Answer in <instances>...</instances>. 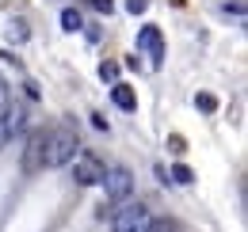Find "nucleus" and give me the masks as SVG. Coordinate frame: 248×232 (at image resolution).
Segmentation results:
<instances>
[{
  "mask_svg": "<svg viewBox=\"0 0 248 232\" xmlns=\"http://www.w3.org/2000/svg\"><path fill=\"white\" fill-rule=\"evenodd\" d=\"M12 99H8V84H4V76H0V107H8Z\"/></svg>",
  "mask_w": 248,
  "mask_h": 232,
  "instance_id": "nucleus-18",
  "label": "nucleus"
},
{
  "mask_svg": "<svg viewBox=\"0 0 248 232\" xmlns=\"http://www.w3.org/2000/svg\"><path fill=\"white\" fill-rule=\"evenodd\" d=\"M149 221H153L149 205L123 202L115 213H111V232H149Z\"/></svg>",
  "mask_w": 248,
  "mask_h": 232,
  "instance_id": "nucleus-2",
  "label": "nucleus"
},
{
  "mask_svg": "<svg viewBox=\"0 0 248 232\" xmlns=\"http://www.w3.org/2000/svg\"><path fill=\"white\" fill-rule=\"evenodd\" d=\"M103 175H107V164L95 152H77L73 156V183L77 187H99Z\"/></svg>",
  "mask_w": 248,
  "mask_h": 232,
  "instance_id": "nucleus-3",
  "label": "nucleus"
},
{
  "mask_svg": "<svg viewBox=\"0 0 248 232\" xmlns=\"http://www.w3.org/2000/svg\"><path fill=\"white\" fill-rule=\"evenodd\" d=\"M23 172L34 175V172H46V130H34L23 145Z\"/></svg>",
  "mask_w": 248,
  "mask_h": 232,
  "instance_id": "nucleus-6",
  "label": "nucleus"
},
{
  "mask_svg": "<svg viewBox=\"0 0 248 232\" xmlns=\"http://www.w3.org/2000/svg\"><path fill=\"white\" fill-rule=\"evenodd\" d=\"M8 38H12V42H27V23H23V19H12V23H8Z\"/></svg>",
  "mask_w": 248,
  "mask_h": 232,
  "instance_id": "nucleus-10",
  "label": "nucleus"
},
{
  "mask_svg": "<svg viewBox=\"0 0 248 232\" xmlns=\"http://www.w3.org/2000/svg\"><path fill=\"white\" fill-rule=\"evenodd\" d=\"M62 27L73 30V34H77V30H84V15H80L77 8H65V12H62Z\"/></svg>",
  "mask_w": 248,
  "mask_h": 232,
  "instance_id": "nucleus-9",
  "label": "nucleus"
},
{
  "mask_svg": "<svg viewBox=\"0 0 248 232\" xmlns=\"http://www.w3.org/2000/svg\"><path fill=\"white\" fill-rule=\"evenodd\" d=\"M225 12H233V15L241 19V15H245V0H229V4H225Z\"/></svg>",
  "mask_w": 248,
  "mask_h": 232,
  "instance_id": "nucleus-17",
  "label": "nucleus"
},
{
  "mask_svg": "<svg viewBox=\"0 0 248 232\" xmlns=\"http://www.w3.org/2000/svg\"><path fill=\"white\" fill-rule=\"evenodd\" d=\"M23 130H27V111L23 107H16V103L0 107V148H8Z\"/></svg>",
  "mask_w": 248,
  "mask_h": 232,
  "instance_id": "nucleus-5",
  "label": "nucleus"
},
{
  "mask_svg": "<svg viewBox=\"0 0 248 232\" xmlns=\"http://www.w3.org/2000/svg\"><path fill=\"white\" fill-rule=\"evenodd\" d=\"M103 194H107V202H126L130 198V190H134V175H130V168H123V164H115V168H107V175H103Z\"/></svg>",
  "mask_w": 248,
  "mask_h": 232,
  "instance_id": "nucleus-4",
  "label": "nucleus"
},
{
  "mask_svg": "<svg viewBox=\"0 0 248 232\" xmlns=\"http://www.w3.org/2000/svg\"><path fill=\"white\" fill-rule=\"evenodd\" d=\"M80 152V141L69 126H54L46 130V168H65L73 164V156Z\"/></svg>",
  "mask_w": 248,
  "mask_h": 232,
  "instance_id": "nucleus-1",
  "label": "nucleus"
},
{
  "mask_svg": "<svg viewBox=\"0 0 248 232\" xmlns=\"http://www.w3.org/2000/svg\"><path fill=\"white\" fill-rule=\"evenodd\" d=\"M145 8H149V0H126V12H130V15H141Z\"/></svg>",
  "mask_w": 248,
  "mask_h": 232,
  "instance_id": "nucleus-14",
  "label": "nucleus"
},
{
  "mask_svg": "<svg viewBox=\"0 0 248 232\" xmlns=\"http://www.w3.org/2000/svg\"><path fill=\"white\" fill-rule=\"evenodd\" d=\"M149 232H176V221H172V217H153V221H149Z\"/></svg>",
  "mask_w": 248,
  "mask_h": 232,
  "instance_id": "nucleus-11",
  "label": "nucleus"
},
{
  "mask_svg": "<svg viewBox=\"0 0 248 232\" xmlns=\"http://www.w3.org/2000/svg\"><path fill=\"white\" fill-rule=\"evenodd\" d=\"M172 179H176V183H191V179H195V175H191V168H187V164H176V168H172Z\"/></svg>",
  "mask_w": 248,
  "mask_h": 232,
  "instance_id": "nucleus-13",
  "label": "nucleus"
},
{
  "mask_svg": "<svg viewBox=\"0 0 248 232\" xmlns=\"http://www.w3.org/2000/svg\"><path fill=\"white\" fill-rule=\"evenodd\" d=\"M95 12H103V15H111V8H115V0H88Z\"/></svg>",
  "mask_w": 248,
  "mask_h": 232,
  "instance_id": "nucleus-16",
  "label": "nucleus"
},
{
  "mask_svg": "<svg viewBox=\"0 0 248 232\" xmlns=\"http://www.w3.org/2000/svg\"><path fill=\"white\" fill-rule=\"evenodd\" d=\"M111 103L119 111H134L138 107V95H134V87H126V84H111Z\"/></svg>",
  "mask_w": 248,
  "mask_h": 232,
  "instance_id": "nucleus-8",
  "label": "nucleus"
},
{
  "mask_svg": "<svg viewBox=\"0 0 248 232\" xmlns=\"http://www.w3.org/2000/svg\"><path fill=\"white\" fill-rule=\"evenodd\" d=\"M99 76L115 84V80H119V65H115V61H103V65H99Z\"/></svg>",
  "mask_w": 248,
  "mask_h": 232,
  "instance_id": "nucleus-12",
  "label": "nucleus"
},
{
  "mask_svg": "<svg viewBox=\"0 0 248 232\" xmlns=\"http://www.w3.org/2000/svg\"><path fill=\"white\" fill-rule=\"evenodd\" d=\"M195 103H199L202 111H217V99H214V95H195Z\"/></svg>",
  "mask_w": 248,
  "mask_h": 232,
  "instance_id": "nucleus-15",
  "label": "nucleus"
},
{
  "mask_svg": "<svg viewBox=\"0 0 248 232\" xmlns=\"http://www.w3.org/2000/svg\"><path fill=\"white\" fill-rule=\"evenodd\" d=\"M138 50H145L149 61H153V69L164 61V38H160V27H141L138 30Z\"/></svg>",
  "mask_w": 248,
  "mask_h": 232,
  "instance_id": "nucleus-7",
  "label": "nucleus"
}]
</instances>
